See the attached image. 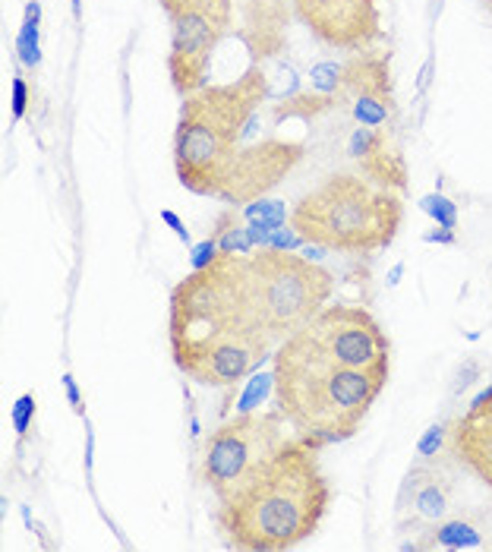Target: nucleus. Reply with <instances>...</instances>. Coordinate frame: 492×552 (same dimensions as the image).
I'll use <instances>...</instances> for the list:
<instances>
[{
  "label": "nucleus",
  "instance_id": "obj_36",
  "mask_svg": "<svg viewBox=\"0 0 492 552\" xmlns=\"http://www.w3.org/2000/svg\"><path fill=\"white\" fill-rule=\"evenodd\" d=\"M70 7H73V16L82 19V0H70Z\"/></svg>",
  "mask_w": 492,
  "mask_h": 552
},
{
  "label": "nucleus",
  "instance_id": "obj_10",
  "mask_svg": "<svg viewBox=\"0 0 492 552\" xmlns=\"http://www.w3.org/2000/svg\"><path fill=\"white\" fill-rule=\"evenodd\" d=\"M303 158V142H284V139H262L240 146L231 158L218 199L228 206L240 209L250 206L259 196H265L272 187L294 171V165Z\"/></svg>",
  "mask_w": 492,
  "mask_h": 552
},
{
  "label": "nucleus",
  "instance_id": "obj_30",
  "mask_svg": "<svg viewBox=\"0 0 492 552\" xmlns=\"http://www.w3.org/2000/svg\"><path fill=\"white\" fill-rule=\"evenodd\" d=\"M64 388H67V398L73 404V411L82 414V395H79V388H76V379L73 376H64Z\"/></svg>",
  "mask_w": 492,
  "mask_h": 552
},
{
  "label": "nucleus",
  "instance_id": "obj_14",
  "mask_svg": "<svg viewBox=\"0 0 492 552\" xmlns=\"http://www.w3.org/2000/svg\"><path fill=\"white\" fill-rule=\"evenodd\" d=\"M287 0H240V26L237 38L246 45L256 64L278 57L287 45Z\"/></svg>",
  "mask_w": 492,
  "mask_h": 552
},
{
  "label": "nucleus",
  "instance_id": "obj_24",
  "mask_svg": "<svg viewBox=\"0 0 492 552\" xmlns=\"http://www.w3.org/2000/svg\"><path fill=\"white\" fill-rule=\"evenodd\" d=\"M442 445H448V426H429L423 439L417 442V455L420 458H433Z\"/></svg>",
  "mask_w": 492,
  "mask_h": 552
},
{
  "label": "nucleus",
  "instance_id": "obj_27",
  "mask_svg": "<svg viewBox=\"0 0 492 552\" xmlns=\"http://www.w3.org/2000/svg\"><path fill=\"white\" fill-rule=\"evenodd\" d=\"M477 379H480V363H477V360H464L461 370H458V376H455V382H451V395L467 392V388L474 385Z\"/></svg>",
  "mask_w": 492,
  "mask_h": 552
},
{
  "label": "nucleus",
  "instance_id": "obj_37",
  "mask_svg": "<svg viewBox=\"0 0 492 552\" xmlns=\"http://www.w3.org/2000/svg\"><path fill=\"white\" fill-rule=\"evenodd\" d=\"M483 7H486V10L492 13V0H483Z\"/></svg>",
  "mask_w": 492,
  "mask_h": 552
},
{
  "label": "nucleus",
  "instance_id": "obj_9",
  "mask_svg": "<svg viewBox=\"0 0 492 552\" xmlns=\"http://www.w3.org/2000/svg\"><path fill=\"white\" fill-rule=\"evenodd\" d=\"M234 23V0H193L171 16L168 73L180 95L205 86L212 54Z\"/></svg>",
  "mask_w": 492,
  "mask_h": 552
},
{
  "label": "nucleus",
  "instance_id": "obj_35",
  "mask_svg": "<svg viewBox=\"0 0 492 552\" xmlns=\"http://www.w3.org/2000/svg\"><path fill=\"white\" fill-rule=\"evenodd\" d=\"M401 272H404V265H395V269L388 272V288H395V284L401 281Z\"/></svg>",
  "mask_w": 492,
  "mask_h": 552
},
{
  "label": "nucleus",
  "instance_id": "obj_12",
  "mask_svg": "<svg viewBox=\"0 0 492 552\" xmlns=\"http://www.w3.org/2000/svg\"><path fill=\"white\" fill-rule=\"evenodd\" d=\"M448 455L492 489V382L448 426Z\"/></svg>",
  "mask_w": 492,
  "mask_h": 552
},
{
  "label": "nucleus",
  "instance_id": "obj_2",
  "mask_svg": "<svg viewBox=\"0 0 492 552\" xmlns=\"http://www.w3.org/2000/svg\"><path fill=\"white\" fill-rule=\"evenodd\" d=\"M316 455V448L300 436L287 439L250 483L218 502L215 524L228 546L278 552L316 534L332 505V483L322 474Z\"/></svg>",
  "mask_w": 492,
  "mask_h": 552
},
{
  "label": "nucleus",
  "instance_id": "obj_31",
  "mask_svg": "<svg viewBox=\"0 0 492 552\" xmlns=\"http://www.w3.org/2000/svg\"><path fill=\"white\" fill-rule=\"evenodd\" d=\"M423 240H426V243H445V247H451V243H455V231L439 228V231H429V234H423Z\"/></svg>",
  "mask_w": 492,
  "mask_h": 552
},
{
  "label": "nucleus",
  "instance_id": "obj_32",
  "mask_svg": "<svg viewBox=\"0 0 492 552\" xmlns=\"http://www.w3.org/2000/svg\"><path fill=\"white\" fill-rule=\"evenodd\" d=\"M433 70H436V60L429 57L426 64H423V70H420V79H417V92L423 95L426 92V86H429V79H433Z\"/></svg>",
  "mask_w": 492,
  "mask_h": 552
},
{
  "label": "nucleus",
  "instance_id": "obj_22",
  "mask_svg": "<svg viewBox=\"0 0 492 552\" xmlns=\"http://www.w3.org/2000/svg\"><path fill=\"white\" fill-rule=\"evenodd\" d=\"M243 218H250V221H272V224H284L287 218V209H284V202H250V206H243Z\"/></svg>",
  "mask_w": 492,
  "mask_h": 552
},
{
  "label": "nucleus",
  "instance_id": "obj_5",
  "mask_svg": "<svg viewBox=\"0 0 492 552\" xmlns=\"http://www.w3.org/2000/svg\"><path fill=\"white\" fill-rule=\"evenodd\" d=\"M401 218V199L357 174L328 177L291 212V224L306 243L335 253H376L392 247Z\"/></svg>",
  "mask_w": 492,
  "mask_h": 552
},
{
  "label": "nucleus",
  "instance_id": "obj_28",
  "mask_svg": "<svg viewBox=\"0 0 492 552\" xmlns=\"http://www.w3.org/2000/svg\"><path fill=\"white\" fill-rule=\"evenodd\" d=\"M29 111V83L23 76L13 79V120H23Z\"/></svg>",
  "mask_w": 492,
  "mask_h": 552
},
{
  "label": "nucleus",
  "instance_id": "obj_23",
  "mask_svg": "<svg viewBox=\"0 0 492 552\" xmlns=\"http://www.w3.org/2000/svg\"><path fill=\"white\" fill-rule=\"evenodd\" d=\"M269 388H275V376H256L246 385V392L240 395V414L246 411H256V404L269 395Z\"/></svg>",
  "mask_w": 492,
  "mask_h": 552
},
{
  "label": "nucleus",
  "instance_id": "obj_29",
  "mask_svg": "<svg viewBox=\"0 0 492 552\" xmlns=\"http://www.w3.org/2000/svg\"><path fill=\"white\" fill-rule=\"evenodd\" d=\"M161 221L168 224V228H171L183 243H190V231H187V224H183V218H180V215H174L171 209H164V212H161Z\"/></svg>",
  "mask_w": 492,
  "mask_h": 552
},
{
  "label": "nucleus",
  "instance_id": "obj_16",
  "mask_svg": "<svg viewBox=\"0 0 492 552\" xmlns=\"http://www.w3.org/2000/svg\"><path fill=\"white\" fill-rule=\"evenodd\" d=\"M417 540L414 543H404V549H477L486 543L489 530L470 515L461 518H445L436 521L423 530H417Z\"/></svg>",
  "mask_w": 492,
  "mask_h": 552
},
{
  "label": "nucleus",
  "instance_id": "obj_33",
  "mask_svg": "<svg viewBox=\"0 0 492 552\" xmlns=\"http://www.w3.org/2000/svg\"><path fill=\"white\" fill-rule=\"evenodd\" d=\"M187 4H193V0H161V7H164V13H168V16H174L177 10H183Z\"/></svg>",
  "mask_w": 492,
  "mask_h": 552
},
{
  "label": "nucleus",
  "instance_id": "obj_21",
  "mask_svg": "<svg viewBox=\"0 0 492 552\" xmlns=\"http://www.w3.org/2000/svg\"><path fill=\"white\" fill-rule=\"evenodd\" d=\"M16 57L26 70H38L41 64V38H38V23H23L16 35Z\"/></svg>",
  "mask_w": 492,
  "mask_h": 552
},
{
  "label": "nucleus",
  "instance_id": "obj_15",
  "mask_svg": "<svg viewBox=\"0 0 492 552\" xmlns=\"http://www.w3.org/2000/svg\"><path fill=\"white\" fill-rule=\"evenodd\" d=\"M347 155L357 161L360 174L366 180L379 183L385 190H404L407 187V165L401 152L392 149V142L385 139L382 130L376 127H357L347 139Z\"/></svg>",
  "mask_w": 492,
  "mask_h": 552
},
{
  "label": "nucleus",
  "instance_id": "obj_19",
  "mask_svg": "<svg viewBox=\"0 0 492 552\" xmlns=\"http://www.w3.org/2000/svg\"><path fill=\"white\" fill-rule=\"evenodd\" d=\"M310 89L319 95H328L335 105H344V64L335 60H322L310 70Z\"/></svg>",
  "mask_w": 492,
  "mask_h": 552
},
{
  "label": "nucleus",
  "instance_id": "obj_13",
  "mask_svg": "<svg viewBox=\"0 0 492 552\" xmlns=\"http://www.w3.org/2000/svg\"><path fill=\"white\" fill-rule=\"evenodd\" d=\"M451 496L455 486L442 474L439 467L417 464L407 470V477L398 489V527H429L436 521H445L451 515Z\"/></svg>",
  "mask_w": 492,
  "mask_h": 552
},
{
  "label": "nucleus",
  "instance_id": "obj_4",
  "mask_svg": "<svg viewBox=\"0 0 492 552\" xmlns=\"http://www.w3.org/2000/svg\"><path fill=\"white\" fill-rule=\"evenodd\" d=\"M265 98H269V76L259 64L246 70L237 83L202 86L193 95H183L174 136V168L183 187L218 199L224 171Z\"/></svg>",
  "mask_w": 492,
  "mask_h": 552
},
{
  "label": "nucleus",
  "instance_id": "obj_17",
  "mask_svg": "<svg viewBox=\"0 0 492 552\" xmlns=\"http://www.w3.org/2000/svg\"><path fill=\"white\" fill-rule=\"evenodd\" d=\"M332 108H338L332 98L328 95H319V92H294V95H287V98H278V101H272V117L275 120H294V117H300V120H313V117H319L322 111H332Z\"/></svg>",
  "mask_w": 492,
  "mask_h": 552
},
{
  "label": "nucleus",
  "instance_id": "obj_6",
  "mask_svg": "<svg viewBox=\"0 0 492 552\" xmlns=\"http://www.w3.org/2000/svg\"><path fill=\"white\" fill-rule=\"evenodd\" d=\"M246 278L253 310L275 344L297 335L306 322L319 316L335 291V278L294 250L265 247L246 256Z\"/></svg>",
  "mask_w": 492,
  "mask_h": 552
},
{
  "label": "nucleus",
  "instance_id": "obj_3",
  "mask_svg": "<svg viewBox=\"0 0 492 552\" xmlns=\"http://www.w3.org/2000/svg\"><path fill=\"white\" fill-rule=\"evenodd\" d=\"M275 401L284 420L310 448L351 439L388 379L325 357L303 332L275 351Z\"/></svg>",
  "mask_w": 492,
  "mask_h": 552
},
{
  "label": "nucleus",
  "instance_id": "obj_11",
  "mask_svg": "<svg viewBox=\"0 0 492 552\" xmlns=\"http://www.w3.org/2000/svg\"><path fill=\"white\" fill-rule=\"evenodd\" d=\"M294 13L328 48L357 54L382 38L379 0H294Z\"/></svg>",
  "mask_w": 492,
  "mask_h": 552
},
{
  "label": "nucleus",
  "instance_id": "obj_26",
  "mask_svg": "<svg viewBox=\"0 0 492 552\" xmlns=\"http://www.w3.org/2000/svg\"><path fill=\"white\" fill-rule=\"evenodd\" d=\"M218 256H221V250H218V240H215V237H209V240L196 243L193 253H190V265H193V272H199V269H209V265H212Z\"/></svg>",
  "mask_w": 492,
  "mask_h": 552
},
{
  "label": "nucleus",
  "instance_id": "obj_1",
  "mask_svg": "<svg viewBox=\"0 0 492 552\" xmlns=\"http://www.w3.org/2000/svg\"><path fill=\"white\" fill-rule=\"evenodd\" d=\"M171 354L183 376L231 388L272 354L275 341L253 310L246 256L221 253L171 294Z\"/></svg>",
  "mask_w": 492,
  "mask_h": 552
},
{
  "label": "nucleus",
  "instance_id": "obj_7",
  "mask_svg": "<svg viewBox=\"0 0 492 552\" xmlns=\"http://www.w3.org/2000/svg\"><path fill=\"white\" fill-rule=\"evenodd\" d=\"M281 411H246L205 436L196 474L215 499L234 496L287 445Z\"/></svg>",
  "mask_w": 492,
  "mask_h": 552
},
{
  "label": "nucleus",
  "instance_id": "obj_8",
  "mask_svg": "<svg viewBox=\"0 0 492 552\" xmlns=\"http://www.w3.org/2000/svg\"><path fill=\"white\" fill-rule=\"evenodd\" d=\"M300 332L335 363L388 379L392 341H388L382 325L369 316L363 306L328 303L325 310L306 322Z\"/></svg>",
  "mask_w": 492,
  "mask_h": 552
},
{
  "label": "nucleus",
  "instance_id": "obj_20",
  "mask_svg": "<svg viewBox=\"0 0 492 552\" xmlns=\"http://www.w3.org/2000/svg\"><path fill=\"white\" fill-rule=\"evenodd\" d=\"M420 209L433 218L439 228H448V231H455L458 228V202H451L448 196L442 193H429L420 199Z\"/></svg>",
  "mask_w": 492,
  "mask_h": 552
},
{
  "label": "nucleus",
  "instance_id": "obj_34",
  "mask_svg": "<svg viewBox=\"0 0 492 552\" xmlns=\"http://www.w3.org/2000/svg\"><path fill=\"white\" fill-rule=\"evenodd\" d=\"M38 19H41V7H38V0H32L26 7V23H38Z\"/></svg>",
  "mask_w": 492,
  "mask_h": 552
},
{
  "label": "nucleus",
  "instance_id": "obj_18",
  "mask_svg": "<svg viewBox=\"0 0 492 552\" xmlns=\"http://www.w3.org/2000/svg\"><path fill=\"white\" fill-rule=\"evenodd\" d=\"M351 114L360 127H376L382 130V124H388L395 114V101L392 98H379V95H357L351 98Z\"/></svg>",
  "mask_w": 492,
  "mask_h": 552
},
{
  "label": "nucleus",
  "instance_id": "obj_25",
  "mask_svg": "<svg viewBox=\"0 0 492 552\" xmlns=\"http://www.w3.org/2000/svg\"><path fill=\"white\" fill-rule=\"evenodd\" d=\"M32 417H35V395H23V398L13 404V429H16L19 436L29 433Z\"/></svg>",
  "mask_w": 492,
  "mask_h": 552
}]
</instances>
